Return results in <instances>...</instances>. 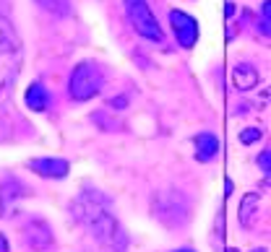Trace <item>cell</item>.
<instances>
[{"label":"cell","mask_w":271,"mask_h":252,"mask_svg":"<svg viewBox=\"0 0 271 252\" xmlns=\"http://www.w3.org/2000/svg\"><path fill=\"white\" fill-rule=\"evenodd\" d=\"M104 86V73L97 62H78L68 81V91L76 102H89L94 99Z\"/></svg>","instance_id":"7a4b0ae2"},{"label":"cell","mask_w":271,"mask_h":252,"mask_svg":"<svg viewBox=\"0 0 271 252\" xmlns=\"http://www.w3.org/2000/svg\"><path fill=\"white\" fill-rule=\"evenodd\" d=\"M258 211H261V195L258 193H248L240 200V224L242 226H253V218H256Z\"/></svg>","instance_id":"9c48e42d"},{"label":"cell","mask_w":271,"mask_h":252,"mask_svg":"<svg viewBox=\"0 0 271 252\" xmlns=\"http://www.w3.org/2000/svg\"><path fill=\"white\" fill-rule=\"evenodd\" d=\"M232 190H235V187H232V182L227 179V182H224V193H227V195H232Z\"/></svg>","instance_id":"ac0fdd59"},{"label":"cell","mask_w":271,"mask_h":252,"mask_svg":"<svg viewBox=\"0 0 271 252\" xmlns=\"http://www.w3.org/2000/svg\"><path fill=\"white\" fill-rule=\"evenodd\" d=\"M175 252H193V249H188V247H185V249H175Z\"/></svg>","instance_id":"d6986e66"},{"label":"cell","mask_w":271,"mask_h":252,"mask_svg":"<svg viewBox=\"0 0 271 252\" xmlns=\"http://www.w3.org/2000/svg\"><path fill=\"white\" fill-rule=\"evenodd\" d=\"M125 11H128V18H130L133 29L141 37H146L151 42H162L165 39V32L159 26V21L154 18L146 0H125Z\"/></svg>","instance_id":"3957f363"},{"label":"cell","mask_w":271,"mask_h":252,"mask_svg":"<svg viewBox=\"0 0 271 252\" xmlns=\"http://www.w3.org/2000/svg\"><path fill=\"white\" fill-rule=\"evenodd\" d=\"M29 169L39 177H47V179H63L71 169V164L65 159H32Z\"/></svg>","instance_id":"5b68a950"},{"label":"cell","mask_w":271,"mask_h":252,"mask_svg":"<svg viewBox=\"0 0 271 252\" xmlns=\"http://www.w3.org/2000/svg\"><path fill=\"white\" fill-rule=\"evenodd\" d=\"M261 135H263V130H261V128H245V130H240V143L251 146V143L261 141Z\"/></svg>","instance_id":"7c38bea8"},{"label":"cell","mask_w":271,"mask_h":252,"mask_svg":"<svg viewBox=\"0 0 271 252\" xmlns=\"http://www.w3.org/2000/svg\"><path fill=\"white\" fill-rule=\"evenodd\" d=\"M258 71H256V65H251V62H240V65H235V73H232V81H235V86L240 88V91H248V88H253V86H258Z\"/></svg>","instance_id":"52a82bcc"},{"label":"cell","mask_w":271,"mask_h":252,"mask_svg":"<svg viewBox=\"0 0 271 252\" xmlns=\"http://www.w3.org/2000/svg\"><path fill=\"white\" fill-rule=\"evenodd\" d=\"M170 24H172V32L177 37L180 47L191 50L193 44L198 42V24H196L193 16H188L183 11H170Z\"/></svg>","instance_id":"277c9868"},{"label":"cell","mask_w":271,"mask_h":252,"mask_svg":"<svg viewBox=\"0 0 271 252\" xmlns=\"http://www.w3.org/2000/svg\"><path fill=\"white\" fill-rule=\"evenodd\" d=\"M73 216L92 229V234L102 244H112V247H115V237L118 239L123 237L118 221L112 218L110 211H107V200L99 193H92V190L81 193L78 200L73 203Z\"/></svg>","instance_id":"6da1fadb"},{"label":"cell","mask_w":271,"mask_h":252,"mask_svg":"<svg viewBox=\"0 0 271 252\" xmlns=\"http://www.w3.org/2000/svg\"><path fill=\"white\" fill-rule=\"evenodd\" d=\"M219 153V138L214 133H198L196 135V156L198 162H211Z\"/></svg>","instance_id":"8992f818"},{"label":"cell","mask_w":271,"mask_h":252,"mask_svg":"<svg viewBox=\"0 0 271 252\" xmlns=\"http://www.w3.org/2000/svg\"><path fill=\"white\" fill-rule=\"evenodd\" d=\"M37 3L42 6V8H47V11H52V13H68V0H37Z\"/></svg>","instance_id":"8fae6325"},{"label":"cell","mask_w":271,"mask_h":252,"mask_svg":"<svg viewBox=\"0 0 271 252\" xmlns=\"http://www.w3.org/2000/svg\"><path fill=\"white\" fill-rule=\"evenodd\" d=\"M26 107L29 109H34V112H44L50 107V94H47V88H44L42 83H32L29 88H26Z\"/></svg>","instance_id":"30bf717a"},{"label":"cell","mask_w":271,"mask_h":252,"mask_svg":"<svg viewBox=\"0 0 271 252\" xmlns=\"http://www.w3.org/2000/svg\"><path fill=\"white\" fill-rule=\"evenodd\" d=\"M26 242L34 247V249H47L52 244V234H50V229L47 224H42V221H34L29 226V234H26Z\"/></svg>","instance_id":"ba28073f"},{"label":"cell","mask_w":271,"mask_h":252,"mask_svg":"<svg viewBox=\"0 0 271 252\" xmlns=\"http://www.w3.org/2000/svg\"><path fill=\"white\" fill-rule=\"evenodd\" d=\"M258 167L268 174V169H271V151H263V153L258 156Z\"/></svg>","instance_id":"5bb4252c"},{"label":"cell","mask_w":271,"mask_h":252,"mask_svg":"<svg viewBox=\"0 0 271 252\" xmlns=\"http://www.w3.org/2000/svg\"><path fill=\"white\" fill-rule=\"evenodd\" d=\"M0 252H8V242H6L3 234H0Z\"/></svg>","instance_id":"e0dca14e"},{"label":"cell","mask_w":271,"mask_h":252,"mask_svg":"<svg viewBox=\"0 0 271 252\" xmlns=\"http://www.w3.org/2000/svg\"><path fill=\"white\" fill-rule=\"evenodd\" d=\"M227 252H240V249H235V247H230V249H227Z\"/></svg>","instance_id":"ffe728a7"},{"label":"cell","mask_w":271,"mask_h":252,"mask_svg":"<svg viewBox=\"0 0 271 252\" xmlns=\"http://www.w3.org/2000/svg\"><path fill=\"white\" fill-rule=\"evenodd\" d=\"M253 252H266V249H253Z\"/></svg>","instance_id":"44dd1931"},{"label":"cell","mask_w":271,"mask_h":252,"mask_svg":"<svg viewBox=\"0 0 271 252\" xmlns=\"http://www.w3.org/2000/svg\"><path fill=\"white\" fill-rule=\"evenodd\" d=\"M224 13H227V16H235V3H227V6H224Z\"/></svg>","instance_id":"2e32d148"},{"label":"cell","mask_w":271,"mask_h":252,"mask_svg":"<svg viewBox=\"0 0 271 252\" xmlns=\"http://www.w3.org/2000/svg\"><path fill=\"white\" fill-rule=\"evenodd\" d=\"M128 104V97H118V99H110V107L112 109H123Z\"/></svg>","instance_id":"9a60e30c"},{"label":"cell","mask_w":271,"mask_h":252,"mask_svg":"<svg viewBox=\"0 0 271 252\" xmlns=\"http://www.w3.org/2000/svg\"><path fill=\"white\" fill-rule=\"evenodd\" d=\"M261 11H263V13H261V24H258V29H261L263 37H268V24H271V3H268V0L263 3Z\"/></svg>","instance_id":"4fadbf2b"}]
</instances>
